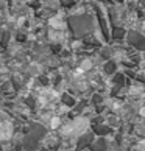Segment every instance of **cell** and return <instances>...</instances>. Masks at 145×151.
Listing matches in <instances>:
<instances>
[{
	"instance_id": "obj_1",
	"label": "cell",
	"mask_w": 145,
	"mask_h": 151,
	"mask_svg": "<svg viewBox=\"0 0 145 151\" xmlns=\"http://www.w3.org/2000/svg\"><path fill=\"white\" fill-rule=\"evenodd\" d=\"M86 128H87V120L78 119V120H74L70 125L66 126L63 129V132L64 134H70V136H75V134H81Z\"/></svg>"
},
{
	"instance_id": "obj_3",
	"label": "cell",
	"mask_w": 145,
	"mask_h": 151,
	"mask_svg": "<svg viewBox=\"0 0 145 151\" xmlns=\"http://www.w3.org/2000/svg\"><path fill=\"white\" fill-rule=\"evenodd\" d=\"M89 67H91V63H89V61H84V63H83V65H81V69H83V70H87Z\"/></svg>"
},
{
	"instance_id": "obj_2",
	"label": "cell",
	"mask_w": 145,
	"mask_h": 151,
	"mask_svg": "<svg viewBox=\"0 0 145 151\" xmlns=\"http://www.w3.org/2000/svg\"><path fill=\"white\" fill-rule=\"evenodd\" d=\"M13 126L9 123H0V139H8L11 136Z\"/></svg>"
}]
</instances>
